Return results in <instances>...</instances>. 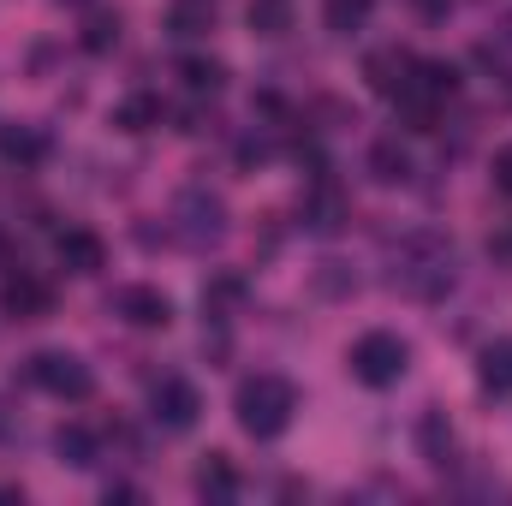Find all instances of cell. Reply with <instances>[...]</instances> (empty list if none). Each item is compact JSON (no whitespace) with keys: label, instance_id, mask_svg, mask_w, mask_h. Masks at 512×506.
<instances>
[{"label":"cell","instance_id":"6da1fadb","mask_svg":"<svg viewBox=\"0 0 512 506\" xmlns=\"http://www.w3.org/2000/svg\"><path fill=\"white\" fill-rule=\"evenodd\" d=\"M393 286L417 304H435L441 292H453V245L441 233H411L393 245Z\"/></svg>","mask_w":512,"mask_h":506},{"label":"cell","instance_id":"7a4b0ae2","mask_svg":"<svg viewBox=\"0 0 512 506\" xmlns=\"http://www.w3.org/2000/svg\"><path fill=\"white\" fill-rule=\"evenodd\" d=\"M233 411H239V429L256 435V441H274L286 423H292V411H298V393H292V381L286 376H245L239 381V393H233Z\"/></svg>","mask_w":512,"mask_h":506},{"label":"cell","instance_id":"3957f363","mask_svg":"<svg viewBox=\"0 0 512 506\" xmlns=\"http://www.w3.org/2000/svg\"><path fill=\"white\" fill-rule=\"evenodd\" d=\"M173 233H179V245H191V251L221 245V239H227V203H221L209 185H185V191L173 197Z\"/></svg>","mask_w":512,"mask_h":506},{"label":"cell","instance_id":"277c9868","mask_svg":"<svg viewBox=\"0 0 512 506\" xmlns=\"http://www.w3.org/2000/svg\"><path fill=\"white\" fill-rule=\"evenodd\" d=\"M352 376L364 381V387H393V381L411 370V346L399 340V334H387V328H376V334H364L358 346H352Z\"/></svg>","mask_w":512,"mask_h":506},{"label":"cell","instance_id":"5b68a950","mask_svg":"<svg viewBox=\"0 0 512 506\" xmlns=\"http://www.w3.org/2000/svg\"><path fill=\"white\" fill-rule=\"evenodd\" d=\"M30 381H36L42 393H54V399H90V393H96L90 364L72 358V352H36V358H30Z\"/></svg>","mask_w":512,"mask_h":506},{"label":"cell","instance_id":"8992f818","mask_svg":"<svg viewBox=\"0 0 512 506\" xmlns=\"http://www.w3.org/2000/svg\"><path fill=\"white\" fill-rule=\"evenodd\" d=\"M149 417L161 423V429H173V435H185V429H197V417H203V399H197V387L179 376L155 381V393H149Z\"/></svg>","mask_w":512,"mask_h":506},{"label":"cell","instance_id":"52a82bcc","mask_svg":"<svg viewBox=\"0 0 512 506\" xmlns=\"http://www.w3.org/2000/svg\"><path fill=\"white\" fill-rule=\"evenodd\" d=\"M0 310H6L12 322H42V316L54 310V286L36 280L30 268H18V274H6V286H0Z\"/></svg>","mask_w":512,"mask_h":506},{"label":"cell","instance_id":"ba28073f","mask_svg":"<svg viewBox=\"0 0 512 506\" xmlns=\"http://www.w3.org/2000/svg\"><path fill=\"white\" fill-rule=\"evenodd\" d=\"M114 316L131 328H167L173 322V298L161 286H120L114 292Z\"/></svg>","mask_w":512,"mask_h":506},{"label":"cell","instance_id":"9c48e42d","mask_svg":"<svg viewBox=\"0 0 512 506\" xmlns=\"http://www.w3.org/2000/svg\"><path fill=\"white\" fill-rule=\"evenodd\" d=\"M298 215H304V233H322V239H334L340 227H346V215H352V203L328 185V179H316L310 191H304V203H298Z\"/></svg>","mask_w":512,"mask_h":506},{"label":"cell","instance_id":"30bf717a","mask_svg":"<svg viewBox=\"0 0 512 506\" xmlns=\"http://www.w3.org/2000/svg\"><path fill=\"white\" fill-rule=\"evenodd\" d=\"M54 256H60L66 274H102V268H108V245H102L90 227H66V233L54 239Z\"/></svg>","mask_w":512,"mask_h":506},{"label":"cell","instance_id":"8fae6325","mask_svg":"<svg viewBox=\"0 0 512 506\" xmlns=\"http://www.w3.org/2000/svg\"><path fill=\"white\" fill-rule=\"evenodd\" d=\"M417 453H423V465H435V471H447V465H453L459 441H453L447 411H423V417H417Z\"/></svg>","mask_w":512,"mask_h":506},{"label":"cell","instance_id":"7c38bea8","mask_svg":"<svg viewBox=\"0 0 512 506\" xmlns=\"http://www.w3.org/2000/svg\"><path fill=\"white\" fill-rule=\"evenodd\" d=\"M161 24H167V36H173V42H197V36H209V30H215V0H173Z\"/></svg>","mask_w":512,"mask_h":506},{"label":"cell","instance_id":"4fadbf2b","mask_svg":"<svg viewBox=\"0 0 512 506\" xmlns=\"http://www.w3.org/2000/svg\"><path fill=\"white\" fill-rule=\"evenodd\" d=\"M364 78H370V90H376V96H399V90H405V78H411V54H399V48L370 54V60H364Z\"/></svg>","mask_w":512,"mask_h":506},{"label":"cell","instance_id":"5bb4252c","mask_svg":"<svg viewBox=\"0 0 512 506\" xmlns=\"http://www.w3.org/2000/svg\"><path fill=\"white\" fill-rule=\"evenodd\" d=\"M370 179L376 185H405L411 179V149L399 137H376L370 143Z\"/></svg>","mask_w":512,"mask_h":506},{"label":"cell","instance_id":"9a60e30c","mask_svg":"<svg viewBox=\"0 0 512 506\" xmlns=\"http://www.w3.org/2000/svg\"><path fill=\"white\" fill-rule=\"evenodd\" d=\"M411 84L429 90L435 102H453L459 96V66L453 60H411Z\"/></svg>","mask_w":512,"mask_h":506},{"label":"cell","instance_id":"2e32d148","mask_svg":"<svg viewBox=\"0 0 512 506\" xmlns=\"http://www.w3.org/2000/svg\"><path fill=\"white\" fill-rule=\"evenodd\" d=\"M197 495H203V501H233V495H239V471L227 465V453H209V459L197 465Z\"/></svg>","mask_w":512,"mask_h":506},{"label":"cell","instance_id":"e0dca14e","mask_svg":"<svg viewBox=\"0 0 512 506\" xmlns=\"http://www.w3.org/2000/svg\"><path fill=\"white\" fill-rule=\"evenodd\" d=\"M54 453H60V465H72V471H90V465H96V435H90L84 423H60V435H54Z\"/></svg>","mask_w":512,"mask_h":506},{"label":"cell","instance_id":"ac0fdd59","mask_svg":"<svg viewBox=\"0 0 512 506\" xmlns=\"http://www.w3.org/2000/svg\"><path fill=\"white\" fill-rule=\"evenodd\" d=\"M90 54H114L120 48V12H108V6H90L84 12V36H78Z\"/></svg>","mask_w":512,"mask_h":506},{"label":"cell","instance_id":"d6986e66","mask_svg":"<svg viewBox=\"0 0 512 506\" xmlns=\"http://www.w3.org/2000/svg\"><path fill=\"white\" fill-rule=\"evenodd\" d=\"M167 120V108H161V96H126L120 108H114V126L120 131H149Z\"/></svg>","mask_w":512,"mask_h":506},{"label":"cell","instance_id":"ffe728a7","mask_svg":"<svg viewBox=\"0 0 512 506\" xmlns=\"http://www.w3.org/2000/svg\"><path fill=\"white\" fill-rule=\"evenodd\" d=\"M245 24H251L256 36H286L292 30V0H251Z\"/></svg>","mask_w":512,"mask_h":506},{"label":"cell","instance_id":"44dd1931","mask_svg":"<svg viewBox=\"0 0 512 506\" xmlns=\"http://www.w3.org/2000/svg\"><path fill=\"white\" fill-rule=\"evenodd\" d=\"M376 12V0H322V24L334 30V36H352V30H364V18Z\"/></svg>","mask_w":512,"mask_h":506},{"label":"cell","instance_id":"7402d4cb","mask_svg":"<svg viewBox=\"0 0 512 506\" xmlns=\"http://www.w3.org/2000/svg\"><path fill=\"white\" fill-rule=\"evenodd\" d=\"M179 78H185L191 96H215L227 84V66L221 60H179Z\"/></svg>","mask_w":512,"mask_h":506},{"label":"cell","instance_id":"603a6c76","mask_svg":"<svg viewBox=\"0 0 512 506\" xmlns=\"http://www.w3.org/2000/svg\"><path fill=\"white\" fill-rule=\"evenodd\" d=\"M477 376H483V387H495V393H512V340H495V346L483 352Z\"/></svg>","mask_w":512,"mask_h":506},{"label":"cell","instance_id":"cb8c5ba5","mask_svg":"<svg viewBox=\"0 0 512 506\" xmlns=\"http://www.w3.org/2000/svg\"><path fill=\"white\" fill-rule=\"evenodd\" d=\"M0 155H6V161H18V167H36V161L48 155V143H42L36 131L12 126V131H0Z\"/></svg>","mask_w":512,"mask_h":506},{"label":"cell","instance_id":"d4e9b609","mask_svg":"<svg viewBox=\"0 0 512 506\" xmlns=\"http://www.w3.org/2000/svg\"><path fill=\"white\" fill-rule=\"evenodd\" d=\"M239 298H245V280H239V274H221V280L203 286V310H209L215 322H227V310H233Z\"/></svg>","mask_w":512,"mask_h":506},{"label":"cell","instance_id":"484cf974","mask_svg":"<svg viewBox=\"0 0 512 506\" xmlns=\"http://www.w3.org/2000/svg\"><path fill=\"white\" fill-rule=\"evenodd\" d=\"M489 179H495V191H501V197H512V143H501V149H495Z\"/></svg>","mask_w":512,"mask_h":506},{"label":"cell","instance_id":"4316f807","mask_svg":"<svg viewBox=\"0 0 512 506\" xmlns=\"http://www.w3.org/2000/svg\"><path fill=\"white\" fill-rule=\"evenodd\" d=\"M411 6H417L423 18H447V12H453V0H411Z\"/></svg>","mask_w":512,"mask_h":506},{"label":"cell","instance_id":"83f0119b","mask_svg":"<svg viewBox=\"0 0 512 506\" xmlns=\"http://www.w3.org/2000/svg\"><path fill=\"white\" fill-rule=\"evenodd\" d=\"M0 268H12V251H6V239H0Z\"/></svg>","mask_w":512,"mask_h":506},{"label":"cell","instance_id":"f1b7e54d","mask_svg":"<svg viewBox=\"0 0 512 506\" xmlns=\"http://www.w3.org/2000/svg\"><path fill=\"white\" fill-rule=\"evenodd\" d=\"M60 6H90V0H60Z\"/></svg>","mask_w":512,"mask_h":506}]
</instances>
